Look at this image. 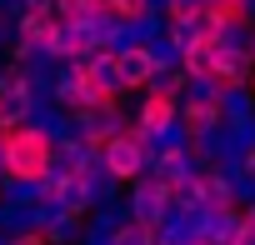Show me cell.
Segmentation results:
<instances>
[{"label": "cell", "instance_id": "cell-1", "mask_svg": "<svg viewBox=\"0 0 255 245\" xmlns=\"http://www.w3.org/2000/svg\"><path fill=\"white\" fill-rule=\"evenodd\" d=\"M55 165V135L40 125H15L5 130V180H45Z\"/></svg>", "mask_w": 255, "mask_h": 245}, {"label": "cell", "instance_id": "cell-2", "mask_svg": "<svg viewBox=\"0 0 255 245\" xmlns=\"http://www.w3.org/2000/svg\"><path fill=\"white\" fill-rule=\"evenodd\" d=\"M100 160L125 180V185H130V180H140L145 170H150V150L140 145V135L135 130H120V135H110L105 145H100Z\"/></svg>", "mask_w": 255, "mask_h": 245}, {"label": "cell", "instance_id": "cell-3", "mask_svg": "<svg viewBox=\"0 0 255 245\" xmlns=\"http://www.w3.org/2000/svg\"><path fill=\"white\" fill-rule=\"evenodd\" d=\"M125 205H130V215H135L140 225H160V220L170 215L175 195H170V185H165V180L140 175V180H130V190H125Z\"/></svg>", "mask_w": 255, "mask_h": 245}, {"label": "cell", "instance_id": "cell-4", "mask_svg": "<svg viewBox=\"0 0 255 245\" xmlns=\"http://www.w3.org/2000/svg\"><path fill=\"white\" fill-rule=\"evenodd\" d=\"M75 120H80V135H85L90 145H105L110 135L130 130V110H120V100H105V105H95V110H85V115H75Z\"/></svg>", "mask_w": 255, "mask_h": 245}, {"label": "cell", "instance_id": "cell-5", "mask_svg": "<svg viewBox=\"0 0 255 245\" xmlns=\"http://www.w3.org/2000/svg\"><path fill=\"white\" fill-rule=\"evenodd\" d=\"M195 220H200L205 245H230V240L240 235V225H245V210H240V205H215V200H210Z\"/></svg>", "mask_w": 255, "mask_h": 245}, {"label": "cell", "instance_id": "cell-6", "mask_svg": "<svg viewBox=\"0 0 255 245\" xmlns=\"http://www.w3.org/2000/svg\"><path fill=\"white\" fill-rule=\"evenodd\" d=\"M175 115H180V100H175V95H155V90H140V100H135V110H130V125L150 135V130L170 125Z\"/></svg>", "mask_w": 255, "mask_h": 245}, {"label": "cell", "instance_id": "cell-7", "mask_svg": "<svg viewBox=\"0 0 255 245\" xmlns=\"http://www.w3.org/2000/svg\"><path fill=\"white\" fill-rule=\"evenodd\" d=\"M210 165L195 155V145H185V150H170V155H160L145 175H155V180H165V185H180V180H195V175H205Z\"/></svg>", "mask_w": 255, "mask_h": 245}, {"label": "cell", "instance_id": "cell-8", "mask_svg": "<svg viewBox=\"0 0 255 245\" xmlns=\"http://www.w3.org/2000/svg\"><path fill=\"white\" fill-rule=\"evenodd\" d=\"M155 245H205V235H200V220H195L190 210L170 205V215L155 225Z\"/></svg>", "mask_w": 255, "mask_h": 245}, {"label": "cell", "instance_id": "cell-9", "mask_svg": "<svg viewBox=\"0 0 255 245\" xmlns=\"http://www.w3.org/2000/svg\"><path fill=\"white\" fill-rule=\"evenodd\" d=\"M50 205H60V210H70V215H90L95 210V200H90V190H85V180L80 175H65V180H50V195H45Z\"/></svg>", "mask_w": 255, "mask_h": 245}, {"label": "cell", "instance_id": "cell-10", "mask_svg": "<svg viewBox=\"0 0 255 245\" xmlns=\"http://www.w3.org/2000/svg\"><path fill=\"white\" fill-rule=\"evenodd\" d=\"M115 65H120V75H125V85H130V90H145L150 75H155V60H150L145 45H125V50H115Z\"/></svg>", "mask_w": 255, "mask_h": 245}, {"label": "cell", "instance_id": "cell-11", "mask_svg": "<svg viewBox=\"0 0 255 245\" xmlns=\"http://www.w3.org/2000/svg\"><path fill=\"white\" fill-rule=\"evenodd\" d=\"M90 80L110 95V100H120V95H130V85H125V75H120V65H115V50H95L90 55Z\"/></svg>", "mask_w": 255, "mask_h": 245}, {"label": "cell", "instance_id": "cell-12", "mask_svg": "<svg viewBox=\"0 0 255 245\" xmlns=\"http://www.w3.org/2000/svg\"><path fill=\"white\" fill-rule=\"evenodd\" d=\"M215 105H220V120H225V125H240V120L255 115V90H250V85H225Z\"/></svg>", "mask_w": 255, "mask_h": 245}, {"label": "cell", "instance_id": "cell-13", "mask_svg": "<svg viewBox=\"0 0 255 245\" xmlns=\"http://www.w3.org/2000/svg\"><path fill=\"white\" fill-rule=\"evenodd\" d=\"M250 70H255V55H220L215 60V80L220 85H250Z\"/></svg>", "mask_w": 255, "mask_h": 245}, {"label": "cell", "instance_id": "cell-14", "mask_svg": "<svg viewBox=\"0 0 255 245\" xmlns=\"http://www.w3.org/2000/svg\"><path fill=\"white\" fill-rule=\"evenodd\" d=\"M220 90H225V85H220L215 75H185L180 100H185V105H215V100H220Z\"/></svg>", "mask_w": 255, "mask_h": 245}, {"label": "cell", "instance_id": "cell-15", "mask_svg": "<svg viewBox=\"0 0 255 245\" xmlns=\"http://www.w3.org/2000/svg\"><path fill=\"white\" fill-rule=\"evenodd\" d=\"M170 195H175V205H180V210H190V215H200V210L210 205L205 175H195V180H180V185H170Z\"/></svg>", "mask_w": 255, "mask_h": 245}, {"label": "cell", "instance_id": "cell-16", "mask_svg": "<svg viewBox=\"0 0 255 245\" xmlns=\"http://www.w3.org/2000/svg\"><path fill=\"white\" fill-rule=\"evenodd\" d=\"M215 60H220L215 40H200V45L185 50V75H215Z\"/></svg>", "mask_w": 255, "mask_h": 245}, {"label": "cell", "instance_id": "cell-17", "mask_svg": "<svg viewBox=\"0 0 255 245\" xmlns=\"http://www.w3.org/2000/svg\"><path fill=\"white\" fill-rule=\"evenodd\" d=\"M145 90H155V95H175V100H180V90H185V65H155V75H150Z\"/></svg>", "mask_w": 255, "mask_h": 245}, {"label": "cell", "instance_id": "cell-18", "mask_svg": "<svg viewBox=\"0 0 255 245\" xmlns=\"http://www.w3.org/2000/svg\"><path fill=\"white\" fill-rule=\"evenodd\" d=\"M180 120L190 125V135L195 130H210V125H220V105H185L180 100Z\"/></svg>", "mask_w": 255, "mask_h": 245}, {"label": "cell", "instance_id": "cell-19", "mask_svg": "<svg viewBox=\"0 0 255 245\" xmlns=\"http://www.w3.org/2000/svg\"><path fill=\"white\" fill-rule=\"evenodd\" d=\"M110 245H155V225H140V220L130 215V220L110 235Z\"/></svg>", "mask_w": 255, "mask_h": 245}, {"label": "cell", "instance_id": "cell-20", "mask_svg": "<svg viewBox=\"0 0 255 245\" xmlns=\"http://www.w3.org/2000/svg\"><path fill=\"white\" fill-rule=\"evenodd\" d=\"M145 50H150V60H155V65H185V50H180L170 35H155Z\"/></svg>", "mask_w": 255, "mask_h": 245}, {"label": "cell", "instance_id": "cell-21", "mask_svg": "<svg viewBox=\"0 0 255 245\" xmlns=\"http://www.w3.org/2000/svg\"><path fill=\"white\" fill-rule=\"evenodd\" d=\"M105 10H115L120 20H135V15L150 10V0H105Z\"/></svg>", "mask_w": 255, "mask_h": 245}, {"label": "cell", "instance_id": "cell-22", "mask_svg": "<svg viewBox=\"0 0 255 245\" xmlns=\"http://www.w3.org/2000/svg\"><path fill=\"white\" fill-rule=\"evenodd\" d=\"M230 140H235L240 150H250V145H255V115H250V120H240V125H230Z\"/></svg>", "mask_w": 255, "mask_h": 245}, {"label": "cell", "instance_id": "cell-23", "mask_svg": "<svg viewBox=\"0 0 255 245\" xmlns=\"http://www.w3.org/2000/svg\"><path fill=\"white\" fill-rule=\"evenodd\" d=\"M5 245H50V235H45V230H15Z\"/></svg>", "mask_w": 255, "mask_h": 245}, {"label": "cell", "instance_id": "cell-24", "mask_svg": "<svg viewBox=\"0 0 255 245\" xmlns=\"http://www.w3.org/2000/svg\"><path fill=\"white\" fill-rule=\"evenodd\" d=\"M215 0H170V15H190V10H205Z\"/></svg>", "mask_w": 255, "mask_h": 245}, {"label": "cell", "instance_id": "cell-25", "mask_svg": "<svg viewBox=\"0 0 255 245\" xmlns=\"http://www.w3.org/2000/svg\"><path fill=\"white\" fill-rule=\"evenodd\" d=\"M230 245H255V225H240V235H235Z\"/></svg>", "mask_w": 255, "mask_h": 245}, {"label": "cell", "instance_id": "cell-26", "mask_svg": "<svg viewBox=\"0 0 255 245\" xmlns=\"http://www.w3.org/2000/svg\"><path fill=\"white\" fill-rule=\"evenodd\" d=\"M240 170H245V175H250V180H255V145H250V150H245V155H240Z\"/></svg>", "mask_w": 255, "mask_h": 245}, {"label": "cell", "instance_id": "cell-27", "mask_svg": "<svg viewBox=\"0 0 255 245\" xmlns=\"http://www.w3.org/2000/svg\"><path fill=\"white\" fill-rule=\"evenodd\" d=\"M20 10H55V0H20Z\"/></svg>", "mask_w": 255, "mask_h": 245}, {"label": "cell", "instance_id": "cell-28", "mask_svg": "<svg viewBox=\"0 0 255 245\" xmlns=\"http://www.w3.org/2000/svg\"><path fill=\"white\" fill-rule=\"evenodd\" d=\"M235 10H240L245 20H255V0H235Z\"/></svg>", "mask_w": 255, "mask_h": 245}, {"label": "cell", "instance_id": "cell-29", "mask_svg": "<svg viewBox=\"0 0 255 245\" xmlns=\"http://www.w3.org/2000/svg\"><path fill=\"white\" fill-rule=\"evenodd\" d=\"M245 225H255V205H245Z\"/></svg>", "mask_w": 255, "mask_h": 245}, {"label": "cell", "instance_id": "cell-30", "mask_svg": "<svg viewBox=\"0 0 255 245\" xmlns=\"http://www.w3.org/2000/svg\"><path fill=\"white\" fill-rule=\"evenodd\" d=\"M250 90H255V70H250Z\"/></svg>", "mask_w": 255, "mask_h": 245}, {"label": "cell", "instance_id": "cell-31", "mask_svg": "<svg viewBox=\"0 0 255 245\" xmlns=\"http://www.w3.org/2000/svg\"><path fill=\"white\" fill-rule=\"evenodd\" d=\"M250 55H255V35H250Z\"/></svg>", "mask_w": 255, "mask_h": 245}, {"label": "cell", "instance_id": "cell-32", "mask_svg": "<svg viewBox=\"0 0 255 245\" xmlns=\"http://www.w3.org/2000/svg\"><path fill=\"white\" fill-rule=\"evenodd\" d=\"M225 5H235V0H225Z\"/></svg>", "mask_w": 255, "mask_h": 245}, {"label": "cell", "instance_id": "cell-33", "mask_svg": "<svg viewBox=\"0 0 255 245\" xmlns=\"http://www.w3.org/2000/svg\"><path fill=\"white\" fill-rule=\"evenodd\" d=\"M0 245H5V240H0Z\"/></svg>", "mask_w": 255, "mask_h": 245}, {"label": "cell", "instance_id": "cell-34", "mask_svg": "<svg viewBox=\"0 0 255 245\" xmlns=\"http://www.w3.org/2000/svg\"><path fill=\"white\" fill-rule=\"evenodd\" d=\"M0 180H5V175H0Z\"/></svg>", "mask_w": 255, "mask_h": 245}]
</instances>
